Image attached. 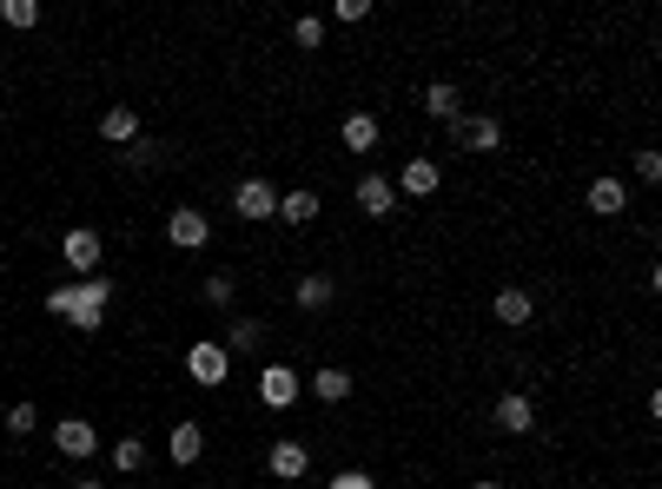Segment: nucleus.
Here are the masks:
<instances>
[{
  "label": "nucleus",
  "mask_w": 662,
  "mask_h": 489,
  "mask_svg": "<svg viewBox=\"0 0 662 489\" xmlns=\"http://www.w3.org/2000/svg\"><path fill=\"white\" fill-rule=\"evenodd\" d=\"M292 40H298L305 53H312V46H325V20H318V13H298V20H292Z\"/></svg>",
  "instance_id": "393cba45"
},
{
  "label": "nucleus",
  "mask_w": 662,
  "mask_h": 489,
  "mask_svg": "<svg viewBox=\"0 0 662 489\" xmlns=\"http://www.w3.org/2000/svg\"><path fill=\"white\" fill-rule=\"evenodd\" d=\"M332 20H345V26H358V20H371V0H338V7H332Z\"/></svg>",
  "instance_id": "c85d7f7f"
},
{
  "label": "nucleus",
  "mask_w": 662,
  "mask_h": 489,
  "mask_svg": "<svg viewBox=\"0 0 662 489\" xmlns=\"http://www.w3.org/2000/svg\"><path fill=\"white\" fill-rule=\"evenodd\" d=\"M113 470H119V477H139V470H146V444H139V437H119V444H113Z\"/></svg>",
  "instance_id": "5701e85b"
},
{
  "label": "nucleus",
  "mask_w": 662,
  "mask_h": 489,
  "mask_svg": "<svg viewBox=\"0 0 662 489\" xmlns=\"http://www.w3.org/2000/svg\"><path fill=\"white\" fill-rule=\"evenodd\" d=\"M464 489H504V483H497V477H477V483H464Z\"/></svg>",
  "instance_id": "7c9ffc66"
},
{
  "label": "nucleus",
  "mask_w": 662,
  "mask_h": 489,
  "mask_svg": "<svg viewBox=\"0 0 662 489\" xmlns=\"http://www.w3.org/2000/svg\"><path fill=\"white\" fill-rule=\"evenodd\" d=\"M232 212H239L245 225L279 219V185H272V179H259V172H252V179H239V185H232Z\"/></svg>",
  "instance_id": "f03ea898"
},
{
  "label": "nucleus",
  "mask_w": 662,
  "mask_h": 489,
  "mask_svg": "<svg viewBox=\"0 0 662 489\" xmlns=\"http://www.w3.org/2000/svg\"><path fill=\"white\" fill-rule=\"evenodd\" d=\"M265 470H272L279 483H305V477H312V450H305L298 437H279V444L265 450Z\"/></svg>",
  "instance_id": "1a4fd4ad"
},
{
  "label": "nucleus",
  "mask_w": 662,
  "mask_h": 489,
  "mask_svg": "<svg viewBox=\"0 0 662 489\" xmlns=\"http://www.w3.org/2000/svg\"><path fill=\"white\" fill-rule=\"evenodd\" d=\"M40 430V411L33 404H7V437H33Z\"/></svg>",
  "instance_id": "a878e982"
},
{
  "label": "nucleus",
  "mask_w": 662,
  "mask_h": 489,
  "mask_svg": "<svg viewBox=\"0 0 662 489\" xmlns=\"http://www.w3.org/2000/svg\"><path fill=\"white\" fill-rule=\"evenodd\" d=\"M351 199H358V212H365V219H391V212H398V185H391L385 172H358Z\"/></svg>",
  "instance_id": "6e6552de"
},
{
  "label": "nucleus",
  "mask_w": 662,
  "mask_h": 489,
  "mask_svg": "<svg viewBox=\"0 0 662 489\" xmlns=\"http://www.w3.org/2000/svg\"><path fill=\"white\" fill-rule=\"evenodd\" d=\"M232 291H239V285H232L225 272H212V278H206V305H212V311H225V305H232Z\"/></svg>",
  "instance_id": "bb28decb"
},
{
  "label": "nucleus",
  "mask_w": 662,
  "mask_h": 489,
  "mask_svg": "<svg viewBox=\"0 0 662 489\" xmlns=\"http://www.w3.org/2000/svg\"><path fill=\"white\" fill-rule=\"evenodd\" d=\"M106 305H113V278L93 272V278H73V285H53L46 291V311L66 318L73 331H99L106 325Z\"/></svg>",
  "instance_id": "f257e3e1"
},
{
  "label": "nucleus",
  "mask_w": 662,
  "mask_h": 489,
  "mask_svg": "<svg viewBox=\"0 0 662 489\" xmlns=\"http://www.w3.org/2000/svg\"><path fill=\"white\" fill-rule=\"evenodd\" d=\"M391 185H398V199H438L444 166H438V159H404V172H398Z\"/></svg>",
  "instance_id": "9d476101"
},
{
  "label": "nucleus",
  "mask_w": 662,
  "mask_h": 489,
  "mask_svg": "<svg viewBox=\"0 0 662 489\" xmlns=\"http://www.w3.org/2000/svg\"><path fill=\"white\" fill-rule=\"evenodd\" d=\"M53 450H60L66 464H93V450H99V424H93V417H60V424H53Z\"/></svg>",
  "instance_id": "39448f33"
},
{
  "label": "nucleus",
  "mask_w": 662,
  "mask_h": 489,
  "mask_svg": "<svg viewBox=\"0 0 662 489\" xmlns=\"http://www.w3.org/2000/svg\"><path fill=\"white\" fill-rule=\"evenodd\" d=\"M325 489H378V483H371L365 470H338V477H332V483H325Z\"/></svg>",
  "instance_id": "c756f323"
},
{
  "label": "nucleus",
  "mask_w": 662,
  "mask_h": 489,
  "mask_svg": "<svg viewBox=\"0 0 662 489\" xmlns=\"http://www.w3.org/2000/svg\"><path fill=\"white\" fill-rule=\"evenodd\" d=\"M444 132H451L458 152H497V146H504V126H497L491 113H464V119H451Z\"/></svg>",
  "instance_id": "20e7f679"
},
{
  "label": "nucleus",
  "mask_w": 662,
  "mask_h": 489,
  "mask_svg": "<svg viewBox=\"0 0 662 489\" xmlns=\"http://www.w3.org/2000/svg\"><path fill=\"white\" fill-rule=\"evenodd\" d=\"M166 457H172L179 470H192V464L206 457V430H199V424H172V437H166Z\"/></svg>",
  "instance_id": "f3484780"
},
{
  "label": "nucleus",
  "mask_w": 662,
  "mask_h": 489,
  "mask_svg": "<svg viewBox=\"0 0 662 489\" xmlns=\"http://www.w3.org/2000/svg\"><path fill=\"white\" fill-rule=\"evenodd\" d=\"M332 298H338V278H332V272H305V278L292 285V305H298V311H332Z\"/></svg>",
  "instance_id": "2eb2a0df"
},
{
  "label": "nucleus",
  "mask_w": 662,
  "mask_h": 489,
  "mask_svg": "<svg viewBox=\"0 0 662 489\" xmlns=\"http://www.w3.org/2000/svg\"><path fill=\"white\" fill-rule=\"evenodd\" d=\"M424 113H431L438 126H451V119H464V93H458L451 79H431V86H424Z\"/></svg>",
  "instance_id": "dca6fc26"
},
{
  "label": "nucleus",
  "mask_w": 662,
  "mask_h": 489,
  "mask_svg": "<svg viewBox=\"0 0 662 489\" xmlns=\"http://www.w3.org/2000/svg\"><path fill=\"white\" fill-rule=\"evenodd\" d=\"M338 139H345V152H358V159H365V152H378V139H385V126H378V113H365V106H358V113H345V126H338Z\"/></svg>",
  "instance_id": "4468645a"
},
{
  "label": "nucleus",
  "mask_w": 662,
  "mask_h": 489,
  "mask_svg": "<svg viewBox=\"0 0 662 489\" xmlns=\"http://www.w3.org/2000/svg\"><path fill=\"white\" fill-rule=\"evenodd\" d=\"M99 139H106V146H133V139H139V113H133V106H106V113H99Z\"/></svg>",
  "instance_id": "a211bd4d"
},
{
  "label": "nucleus",
  "mask_w": 662,
  "mask_h": 489,
  "mask_svg": "<svg viewBox=\"0 0 662 489\" xmlns=\"http://www.w3.org/2000/svg\"><path fill=\"white\" fill-rule=\"evenodd\" d=\"M166 238H172L179 252H206V245H212V219H206L199 205H172V219H166Z\"/></svg>",
  "instance_id": "423d86ee"
},
{
  "label": "nucleus",
  "mask_w": 662,
  "mask_h": 489,
  "mask_svg": "<svg viewBox=\"0 0 662 489\" xmlns=\"http://www.w3.org/2000/svg\"><path fill=\"white\" fill-rule=\"evenodd\" d=\"M298 391H305V378H298L292 364H265V371H259V404H265V411H292Z\"/></svg>",
  "instance_id": "0eeeda50"
},
{
  "label": "nucleus",
  "mask_w": 662,
  "mask_h": 489,
  "mask_svg": "<svg viewBox=\"0 0 662 489\" xmlns=\"http://www.w3.org/2000/svg\"><path fill=\"white\" fill-rule=\"evenodd\" d=\"M312 397H318V404H345V397H351V371H345V364L312 371Z\"/></svg>",
  "instance_id": "aec40b11"
},
{
  "label": "nucleus",
  "mask_w": 662,
  "mask_h": 489,
  "mask_svg": "<svg viewBox=\"0 0 662 489\" xmlns=\"http://www.w3.org/2000/svg\"><path fill=\"white\" fill-rule=\"evenodd\" d=\"M318 212H325V205H318L312 185H305V192H279V219H285V225H312Z\"/></svg>",
  "instance_id": "412c9836"
},
{
  "label": "nucleus",
  "mask_w": 662,
  "mask_h": 489,
  "mask_svg": "<svg viewBox=\"0 0 662 489\" xmlns=\"http://www.w3.org/2000/svg\"><path fill=\"white\" fill-rule=\"evenodd\" d=\"M186 378H192L199 391H219V384L232 378V358H225V344H219V338H199V344L186 351Z\"/></svg>",
  "instance_id": "7ed1b4c3"
},
{
  "label": "nucleus",
  "mask_w": 662,
  "mask_h": 489,
  "mask_svg": "<svg viewBox=\"0 0 662 489\" xmlns=\"http://www.w3.org/2000/svg\"><path fill=\"white\" fill-rule=\"evenodd\" d=\"M491 311H497V325H511V331H524V325L537 318V305H530V291H517V285H504Z\"/></svg>",
  "instance_id": "6ab92c4d"
},
{
  "label": "nucleus",
  "mask_w": 662,
  "mask_h": 489,
  "mask_svg": "<svg viewBox=\"0 0 662 489\" xmlns=\"http://www.w3.org/2000/svg\"><path fill=\"white\" fill-rule=\"evenodd\" d=\"M637 179H643V185H656V179H662V152H656V146L637 152Z\"/></svg>",
  "instance_id": "cd10ccee"
},
{
  "label": "nucleus",
  "mask_w": 662,
  "mask_h": 489,
  "mask_svg": "<svg viewBox=\"0 0 662 489\" xmlns=\"http://www.w3.org/2000/svg\"><path fill=\"white\" fill-rule=\"evenodd\" d=\"M259 344H265V325H259V318H232V325H225V358H232V351H259Z\"/></svg>",
  "instance_id": "4be33fe9"
},
{
  "label": "nucleus",
  "mask_w": 662,
  "mask_h": 489,
  "mask_svg": "<svg viewBox=\"0 0 662 489\" xmlns=\"http://www.w3.org/2000/svg\"><path fill=\"white\" fill-rule=\"evenodd\" d=\"M60 258L80 272V278H93L99 272V258H106V245H99V232H86V225H73L66 238H60Z\"/></svg>",
  "instance_id": "9b49d317"
},
{
  "label": "nucleus",
  "mask_w": 662,
  "mask_h": 489,
  "mask_svg": "<svg viewBox=\"0 0 662 489\" xmlns=\"http://www.w3.org/2000/svg\"><path fill=\"white\" fill-rule=\"evenodd\" d=\"M0 20L7 26H40V0H0Z\"/></svg>",
  "instance_id": "b1692460"
},
{
  "label": "nucleus",
  "mask_w": 662,
  "mask_h": 489,
  "mask_svg": "<svg viewBox=\"0 0 662 489\" xmlns=\"http://www.w3.org/2000/svg\"><path fill=\"white\" fill-rule=\"evenodd\" d=\"M584 205H590L597 219H623V212H630V185H623L617 172H603V179H590V192H584Z\"/></svg>",
  "instance_id": "f8f14e48"
},
{
  "label": "nucleus",
  "mask_w": 662,
  "mask_h": 489,
  "mask_svg": "<svg viewBox=\"0 0 662 489\" xmlns=\"http://www.w3.org/2000/svg\"><path fill=\"white\" fill-rule=\"evenodd\" d=\"M73 489H106V483H99V477H80V483H73Z\"/></svg>",
  "instance_id": "2f4dec72"
},
{
  "label": "nucleus",
  "mask_w": 662,
  "mask_h": 489,
  "mask_svg": "<svg viewBox=\"0 0 662 489\" xmlns=\"http://www.w3.org/2000/svg\"><path fill=\"white\" fill-rule=\"evenodd\" d=\"M491 417H497V430H504V437H530V430H537V404H530L524 391H504Z\"/></svg>",
  "instance_id": "ddd939ff"
}]
</instances>
